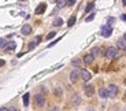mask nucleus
<instances>
[{"instance_id":"4468645a","label":"nucleus","mask_w":126,"mask_h":111,"mask_svg":"<svg viewBox=\"0 0 126 111\" xmlns=\"http://www.w3.org/2000/svg\"><path fill=\"white\" fill-rule=\"evenodd\" d=\"M15 47H17V44L14 43V41H11V43L7 44V47L4 48L6 51H13V49H15Z\"/></svg>"},{"instance_id":"f3484780","label":"nucleus","mask_w":126,"mask_h":111,"mask_svg":"<svg viewBox=\"0 0 126 111\" xmlns=\"http://www.w3.org/2000/svg\"><path fill=\"white\" fill-rule=\"evenodd\" d=\"M93 8H95V3H93V1H91V3H88V6H86L85 11H86V13H89V11H92Z\"/></svg>"},{"instance_id":"aec40b11","label":"nucleus","mask_w":126,"mask_h":111,"mask_svg":"<svg viewBox=\"0 0 126 111\" xmlns=\"http://www.w3.org/2000/svg\"><path fill=\"white\" fill-rule=\"evenodd\" d=\"M71 64H73V66H77V67H78V66H81V60H80V59H74V60H71Z\"/></svg>"},{"instance_id":"393cba45","label":"nucleus","mask_w":126,"mask_h":111,"mask_svg":"<svg viewBox=\"0 0 126 111\" xmlns=\"http://www.w3.org/2000/svg\"><path fill=\"white\" fill-rule=\"evenodd\" d=\"M41 40H42V37H41V36H37V37H36V40H34V43H36V44H38V43H41Z\"/></svg>"},{"instance_id":"f704fd0d","label":"nucleus","mask_w":126,"mask_h":111,"mask_svg":"<svg viewBox=\"0 0 126 111\" xmlns=\"http://www.w3.org/2000/svg\"><path fill=\"white\" fill-rule=\"evenodd\" d=\"M123 40H125V41H126V33H125V36H123Z\"/></svg>"},{"instance_id":"a878e982","label":"nucleus","mask_w":126,"mask_h":111,"mask_svg":"<svg viewBox=\"0 0 126 111\" xmlns=\"http://www.w3.org/2000/svg\"><path fill=\"white\" fill-rule=\"evenodd\" d=\"M99 52H100V51H99V48H93V51H92V55L95 56V55H97Z\"/></svg>"},{"instance_id":"dca6fc26","label":"nucleus","mask_w":126,"mask_h":111,"mask_svg":"<svg viewBox=\"0 0 126 111\" xmlns=\"http://www.w3.org/2000/svg\"><path fill=\"white\" fill-rule=\"evenodd\" d=\"M63 25V19L62 18H55L54 19V26H62Z\"/></svg>"},{"instance_id":"cd10ccee","label":"nucleus","mask_w":126,"mask_h":111,"mask_svg":"<svg viewBox=\"0 0 126 111\" xmlns=\"http://www.w3.org/2000/svg\"><path fill=\"white\" fill-rule=\"evenodd\" d=\"M58 41H59V40H55V41H52V43H51V44H49V45H48V47H54L55 44L58 43Z\"/></svg>"},{"instance_id":"473e14b6","label":"nucleus","mask_w":126,"mask_h":111,"mask_svg":"<svg viewBox=\"0 0 126 111\" xmlns=\"http://www.w3.org/2000/svg\"><path fill=\"white\" fill-rule=\"evenodd\" d=\"M114 22V18H108V23H112Z\"/></svg>"},{"instance_id":"1a4fd4ad","label":"nucleus","mask_w":126,"mask_h":111,"mask_svg":"<svg viewBox=\"0 0 126 111\" xmlns=\"http://www.w3.org/2000/svg\"><path fill=\"white\" fill-rule=\"evenodd\" d=\"M45 8H47V4H45V3H41V4H38V7L36 8L34 13L37 14V15H38V14H42L44 11H45Z\"/></svg>"},{"instance_id":"2eb2a0df","label":"nucleus","mask_w":126,"mask_h":111,"mask_svg":"<svg viewBox=\"0 0 126 111\" xmlns=\"http://www.w3.org/2000/svg\"><path fill=\"white\" fill-rule=\"evenodd\" d=\"M29 97H30L29 93H25V95H23V106H25V107L29 106Z\"/></svg>"},{"instance_id":"6ab92c4d","label":"nucleus","mask_w":126,"mask_h":111,"mask_svg":"<svg viewBox=\"0 0 126 111\" xmlns=\"http://www.w3.org/2000/svg\"><path fill=\"white\" fill-rule=\"evenodd\" d=\"M7 47V41L6 39H0V48H6Z\"/></svg>"},{"instance_id":"72a5a7b5","label":"nucleus","mask_w":126,"mask_h":111,"mask_svg":"<svg viewBox=\"0 0 126 111\" xmlns=\"http://www.w3.org/2000/svg\"><path fill=\"white\" fill-rule=\"evenodd\" d=\"M8 111H17V110H15V108H10Z\"/></svg>"},{"instance_id":"9d476101","label":"nucleus","mask_w":126,"mask_h":111,"mask_svg":"<svg viewBox=\"0 0 126 111\" xmlns=\"http://www.w3.org/2000/svg\"><path fill=\"white\" fill-rule=\"evenodd\" d=\"M93 60H95V56L92 55V54H89V55H86L84 58V63H86V64H92L93 63Z\"/></svg>"},{"instance_id":"c85d7f7f","label":"nucleus","mask_w":126,"mask_h":111,"mask_svg":"<svg viewBox=\"0 0 126 111\" xmlns=\"http://www.w3.org/2000/svg\"><path fill=\"white\" fill-rule=\"evenodd\" d=\"M49 111H59V108H58V107H51Z\"/></svg>"},{"instance_id":"a211bd4d","label":"nucleus","mask_w":126,"mask_h":111,"mask_svg":"<svg viewBox=\"0 0 126 111\" xmlns=\"http://www.w3.org/2000/svg\"><path fill=\"white\" fill-rule=\"evenodd\" d=\"M74 23H76V17L73 15V17L70 18V19H69V22H67V26H69V28H71V26L74 25Z\"/></svg>"},{"instance_id":"4c0bfd02","label":"nucleus","mask_w":126,"mask_h":111,"mask_svg":"<svg viewBox=\"0 0 126 111\" xmlns=\"http://www.w3.org/2000/svg\"><path fill=\"white\" fill-rule=\"evenodd\" d=\"M17 111H18V110H17Z\"/></svg>"},{"instance_id":"7c9ffc66","label":"nucleus","mask_w":126,"mask_h":111,"mask_svg":"<svg viewBox=\"0 0 126 111\" xmlns=\"http://www.w3.org/2000/svg\"><path fill=\"white\" fill-rule=\"evenodd\" d=\"M121 19H122V21H126V15H125V14H122V15H121Z\"/></svg>"},{"instance_id":"7ed1b4c3","label":"nucleus","mask_w":126,"mask_h":111,"mask_svg":"<svg viewBox=\"0 0 126 111\" xmlns=\"http://www.w3.org/2000/svg\"><path fill=\"white\" fill-rule=\"evenodd\" d=\"M34 102H36V106L37 107H42L45 104V97H44V95L41 93H37L34 96Z\"/></svg>"},{"instance_id":"c9c22d12","label":"nucleus","mask_w":126,"mask_h":111,"mask_svg":"<svg viewBox=\"0 0 126 111\" xmlns=\"http://www.w3.org/2000/svg\"><path fill=\"white\" fill-rule=\"evenodd\" d=\"M122 111H126V108H123V110H122Z\"/></svg>"},{"instance_id":"f257e3e1","label":"nucleus","mask_w":126,"mask_h":111,"mask_svg":"<svg viewBox=\"0 0 126 111\" xmlns=\"http://www.w3.org/2000/svg\"><path fill=\"white\" fill-rule=\"evenodd\" d=\"M111 33H112V28H111L110 25H104V26H101L100 34L103 36V37H110V36H111Z\"/></svg>"},{"instance_id":"9b49d317","label":"nucleus","mask_w":126,"mask_h":111,"mask_svg":"<svg viewBox=\"0 0 126 111\" xmlns=\"http://www.w3.org/2000/svg\"><path fill=\"white\" fill-rule=\"evenodd\" d=\"M99 96H100L101 99L108 97V90L104 89V88H100V89H99Z\"/></svg>"},{"instance_id":"412c9836","label":"nucleus","mask_w":126,"mask_h":111,"mask_svg":"<svg viewBox=\"0 0 126 111\" xmlns=\"http://www.w3.org/2000/svg\"><path fill=\"white\" fill-rule=\"evenodd\" d=\"M55 34H56L55 32H51V33L48 34V36H47V39H45V40H51V39H54V37H55Z\"/></svg>"},{"instance_id":"f03ea898","label":"nucleus","mask_w":126,"mask_h":111,"mask_svg":"<svg viewBox=\"0 0 126 111\" xmlns=\"http://www.w3.org/2000/svg\"><path fill=\"white\" fill-rule=\"evenodd\" d=\"M117 54H118V51H117V48H114V47H110V48H107V51H105V58L107 59H114L115 56H117Z\"/></svg>"},{"instance_id":"e433bc0d","label":"nucleus","mask_w":126,"mask_h":111,"mask_svg":"<svg viewBox=\"0 0 126 111\" xmlns=\"http://www.w3.org/2000/svg\"><path fill=\"white\" fill-rule=\"evenodd\" d=\"M125 84H126V80H125Z\"/></svg>"},{"instance_id":"bb28decb","label":"nucleus","mask_w":126,"mask_h":111,"mask_svg":"<svg viewBox=\"0 0 126 111\" xmlns=\"http://www.w3.org/2000/svg\"><path fill=\"white\" fill-rule=\"evenodd\" d=\"M73 4H76V1H74V0H70V1H66V6H73Z\"/></svg>"},{"instance_id":"6e6552de","label":"nucleus","mask_w":126,"mask_h":111,"mask_svg":"<svg viewBox=\"0 0 126 111\" xmlns=\"http://www.w3.org/2000/svg\"><path fill=\"white\" fill-rule=\"evenodd\" d=\"M85 93H86V96H92V95L95 93L93 85H85Z\"/></svg>"},{"instance_id":"5701e85b","label":"nucleus","mask_w":126,"mask_h":111,"mask_svg":"<svg viewBox=\"0 0 126 111\" xmlns=\"http://www.w3.org/2000/svg\"><path fill=\"white\" fill-rule=\"evenodd\" d=\"M64 4H66V1H62V0H60V1H56V6H58L59 8H62Z\"/></svg>"},{"instance_id":"20e7f679","label":"nucleus","mask_w":126,"mask_h":111,"mask_svg":"<svg viewBox=\"0 0 126 111\" xmlns=\"http://www.w3.org/2000/svg\"><path fill=\"white\" fill-rule=\"evenodd\" d=\"M80 76H81V70H73V71L70 73V80H71V82H77L78 78H80Z\"/></svg>"},{"instance_id":"423d86ee","label":"nucleus","mask_w":126,"mask_h":111,"mask_svg":"<svg viewBox=\"0 0 126 111\" xmlns=\"http://www.w3.org/2000/svg\"><path fill=\"white\" fill-rule=\"evenodd\" d=\"M21 33L23 34V36H28V34L32 33V26L30 25H23L21 29Z\"/></svg>"},{"instance_id":"39448f33","label":"nucleus","mask_w":126,"mask_h":111,"mask_svg":"<svg viewBox=\"0 0 126 111\" xmlns=\"http://www.w3.org/2000/svg\"><path fill=\"white\" fill-rule=\"evenodd\" d=\"M108 96H111V97H115L118 93V86L117 85H114V84H111V85L108 86Z\"/></svg>"},{"instance_id":"f8f14e48","label":"nucleus","mask_w":126,"mask_h":111,"mask_svg":"<svg viewBox=\"0 0 126 111\" xmlns=\"http://www.w3.org/2000/svg\"><path fill=\"white\" fill-rule=\"evenodd\" d=\"M80 103H81V97L78 96V95H74V96L71 97V104L73 106H78Z\"/></svg>"},{"instance_id":"4be33fe9","label":"nucleus","mask_w":126,"mask_h":111,"mask_svg":"<svg viewBox=\"0 0 126 111\" xmlns=\"http://www.w3.org/2000/svg\"><path fill=\"white\" fill-rule=\"evenodd\" d=\"M93 18H95V13H92V14H91V15H89V17L86 18L85 21H86V22H91V21H93Z\"/></svg>"},{"instance_id":"c756f323","label":"nucleus","mask_w":126,"mask_h":111,"mask_svg":"<svg viewBox=\"0 0 126 111\" xmlns=\"http://www.w3.org/2000/svg\"><path fill=\"white\" fill-rule=\"evenodd\" d=\"M4 64H6V62H4V60H3V59H0V67H3Z\"/></svg>"},{"instance_id":"ddd939ff","label":"nucleus","mask_w":126,"mask_h":111,"mask_svg":"<svg viewBox=\"0 0 126 111\" xmlns=\"http://www.w3.org/2000/svg\"><path fill=\"white\" fill-rule=\"evenodd\" d=\"M117 45H118V48L119 49H126V41L123 39H119L117 41Z\"/></svg>"},{"instance_id":"b1692460","label":"nucleus","mask_w":126,"mask_h":111,"mask_svg":"<svg viewBox=\"0 0 126 111\" xmlns=\"http://www.w3.org/2000/svg\"><path fill=\"white\" fill-rule=\"evenodd\" d=\"M36 45H37V44L34 43V41H32V43H29V49H33V48H36Z\"/></svg>"},{"instance_id":"0eeeda50","label":"nucleus","mask_w":126,"mask_h":111,"mask_svg":"<svg viewBox=\"0 0 126 111\" xmlns=\"http://www.w3.org/2000/svg\"><path fill=\"white\" fill-rule=\"evenodd\" d=\"M81 77H82L84 81H89V80H91V73L84 69V70H81Z\"/></svg>"},{"instance_id":"2f4dec72","label":"nucleus","mask_w":126,"mask_h":111,"mask_svg":"<svg viewBox=\"0 0 126 111\" xmlns=\"http://www.w3.org/2000/svg\"><path fill=\"white\" fill-rule=\"evenodd\" d=\"M0 111H8V108H6V107H1V108H0Z\"/></svg>"}]
</instances>
